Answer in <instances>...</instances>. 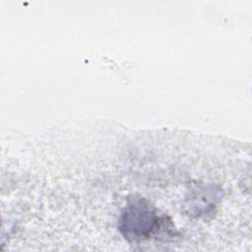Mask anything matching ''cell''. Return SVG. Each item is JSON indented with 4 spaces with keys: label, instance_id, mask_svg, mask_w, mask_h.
I'll return each instance as SVG.
<instances>
[{
    "label": "cell",
    "instance_id": "1",
    "mask_svg": "<svg viewBox=\"0 0 252 252\" xmlns=\"http://www.w3.org/2000/svg\"><path fill=\"white\" fill-rule=\"evenodd\" d=\"M162 220L153 205L137 199L130 202L122 212L118 227L127 240L141 241L153 236Z\"/></svg>",
    "mask_w": 252,
    "mask_h": 252
}]
</instances>
